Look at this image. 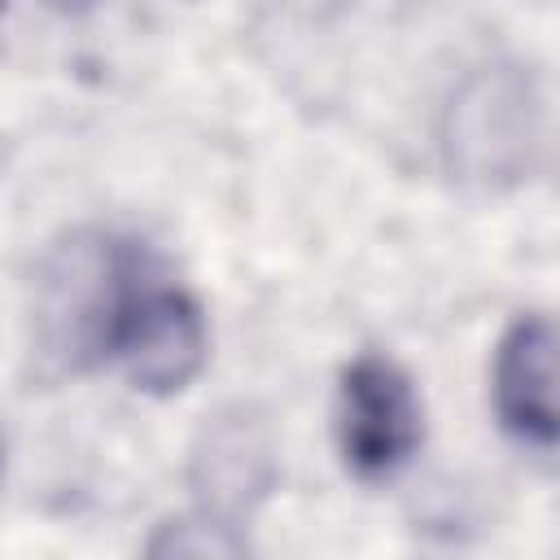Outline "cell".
<instances>
[{
    "instance_id": "obj_1",
    "label": "cell",
    "mask_w": 560,
    "mask_h": 560,
    "mask_svg": "<svg viewBox=\"0 0 560 560\" xmlns=\"http://www.w3.org/2000/svg\"><path fill=\"white\" fill-rule=\"evenodd\" d=\"M542 92L516 61L472 70L446 105L442 149L459 179L481 188L516 184L542 153Z\"/></svg>"
},
{
    "instance_id": "obj_2",
    "label": "cell",
    "mask_w": 560,
    "mask_h": 560,
    "mask_svg": "<svg viewBox=\"0 0 560 560\" xmlns=\"http://www.w3.org/2000/svg\"><path fill=\"white\" fill-rule=\"evenodd\" d=\"M206 346L201 306L179 284H162L144 254H136L105 315L101 354H114L136 389L179 394L201 372Z\"/></svg>"
},
{
    "instance_id": "obj_3",
    "label": "cell",
    "mask_w": 560,
    "mask_h": 560,
    "mask_svg": "<svg viewBox=\"0 0 560 560\" xmlns=\"http://www.w3.org/2000/svg\"><path fill=\"white\" fill-rule=\"evenodd\" d=\"M420 398L411 376L385 354H359L341 372L337 442L341 459L363 481L394 477L420 446Z\"/></svg>"
},
{
    "instance_id": "obj_4",
    "label": "cell",
    "mask_w": 560,
    "mask_h": 560,
    "mask_svg": "<svg viewBox=\"0 0 560 560\" xmlns=\"http://www.w3.org/2000/svg\"><path fill=\"white\" fill-rule=\"evenodd\" d=\"M276 438L254 407H223L192 442L188 486L214 521H236L276 486Z\"/></svg>"
},
{
    "instance_id": "obj_5",
    "label": "cell",
    "mask_w": 560,
    "mask_h": 560,
    "mask_svg": "<svg viewBox=\"0 0 560 560\" xmlns=\"http://www.w3.org/2000/svg\"><path fill=\"white\" fill-rule=\"evenodd\" d=\"M494 407L525 446H556V328L547 315H521L494 354Z\"/></svg>"
}]
</instances>
